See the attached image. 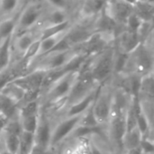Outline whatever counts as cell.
Masks as SVG:
<instances>
[{"label": "cell", "mask_w": 154, "mask_h": 154, "mask_svg": "<svg viewBox=\"0 0 154 154\" xmlns=\"http://www.w3.org/2000/svg\"><path fill=\"white\" fill-rule=\"evenodd\" d=\"M114 45L97 53L87 57L80 69L86 71L90 78L98 85L111 80L114 76Z\"/></svg>", "instance_id": "1"}, {"label": "cell", "mask_w": 154, "mask_h": 154, "mask_svg": "<svg viewBox=\"0 0 154 154\" xmlns=\"http://www.w3.org/2000/svg\"><path fill=\"white\" fill-rule=\"evenodd\" d=\"M153 38L141 43L128 54L126 68L123 74H134L143 77L153 72Z\"/></svg>", "instance_id": "2"}, {"label": "cell", "mask_w": 154, "mask_h": 154, "mask_svg": "<svg viewBox=\"0 0 154 154\" xmlns=\"http://www.w3.org/2000/svg\"><path fill=\"white\" fill-rule=\"evenodd\" d=\"M46 9L47 6L42 0H26L17 14L14 36L38 28Z\"/></svg>", "instance_id": "3"}, {"label": "cell", "mask_w": 154, "mask_h": 154, "mask_svg": "<svg viewBox=\"0 0 154 154\" xmlns=\"http://www.w3.org/2000/svg\"><path fill=\"white\" fill-rule=\"evenodd\" d=\"M79 69L69 70L53 81L41 95L44 94V100L50 105H59L60 103L65 104L74 82L79 75Z\"/></svg>", "instance_id": "4"}, {"label": "cell", "mask_w": 154, "mask_h": 154, "mask_svg": "<svg viewBox=\"0 0 154 154\" xmlns=\"http://www.w3.org/2000/svg\"><path fill=\"white\" fill-rule=\"evenodd\" d=\"M108 82L99 87L95 101L91 106L93 116L100 126H106L112 116L114 89Z\"/></svg>", "instance_id": "5"}, {"label": "cell", "mask_w": 154, "mask_h": 154, "mask_svg": "<svg viewBox=\"0 0 154 154\" xmlns=\"http://www.w3.org/2000/svg\"><path fill=\"white\" fill-rule=\"evenodd\" d=\"M82 116H64L55 125L52 126L49 147L57 148L63 142L69 139L74 131L80 125Z\"/></svg>", "instance_id": "6"}, {"label": "cell", "mask_w": 154, "mask_h": 154, "mask_svg": "<svg viewBox=\"0 0 154 154\" xmlns=\"http://www.w3.org/2000/svg\"><path fill=\"white\" fill-rule=\"evenodd\" d=\"M46 74L47 71L42 69H31L14 78L11 82L22 88L25 94L39 93L41 95Z\"/></svg>", "instance_id": "7"}, {"label": "cell", "mask_w": 154, "mask_h": 154, "mask_svg": "<svg viewBox=\"0 0 154 154\" xmlns=\"http://www.w3.org/2000/svg\"><path fill=\"white\" fill-rule=\"evenodd\" d=\"M39 40H41V29L39 27L14 36L12 38L14 60L21 59L25 51Z\"/></svg>", "instance_id": "8"}, {"label": "cell", "mask_w": 154, "mask_h": 154, "mask_svg": "<svg viewBox=\"0 0 154 154\" xmlns=\"http://www.w3.org/2000/svg\"><path fill=\"white\" fill-rule=\"evenodd\" d=\"M103 10L117 25L125 28L127 18L134 11V6L121 0H107Z\"/></svg>", "instance_id": "9"}, {"label": "cell", "mask_w": 154, "mask_h": 154, "mask_svg": "<svg viewBox=\"0 0 154 154\" xmlns=\"http://www.w3.org/2000/svg\"><path fill=\"white\" fill-rule=\"evenodd\" d=\"M126 109L113 111L109 123L106 125L110 140H112V142L121 149H122V142L126 133V122H125Z\"/></svg>", "instance_id": "10"}, {"label": "cell", "mask_w": 154, "mask_h": 154, "mask_svg": "<svg viewBox=\"0 0 154 154\" xmlns=\"http://www.w3.org/2000/svg\"><path fill=\"white\" fill-rule=\"evenodd\" d=\"M142 42L137 32H130L124 28L116 34L114 42V47L122 53L130 54Z\"/></svg>", "instance_id": "11"}, {"label": "cell", "mask_w": 154, "mask_h": 154, "mask_svg": "<svg viewBox=\"0 0 154 154\" xmlns=\"http://www.w3.org/2000/svg\"><path fill=\"white\" fill-rule=\"evenodd\" d=\"M51 130H52V124L42 107L39 116L38 126L34 133L35 144L43 149H47L50 145Z\"/></svg>", "instance_id": "12"}, {"label": "cell", "mask_w": 154, "mask_h": 154, "mask_svg": "<svg viewBox=\"0 0 154 154\" xmlns=\"http://www.w3.org/2000/svg\"><path fill=\"white\" fill-rule=\"evenodd\" d=\"M73 21V14L67 10L48 8L45 11L44 16L39 25L40 29L62 24Z\"/></svg>", "instance_id": "13"}, {"label": "cell", "mask_w": 154, "mask_h": 154, "mask_svg": "<svg viewBox=\"0 0 154 154\" xmlns=\"http://www.w3.org/2000/svg\"><path fill=\"white\" fill-rule=\"evenodd\" d=\"M101 86V85H100ZM99 86V87H100ZM99 87L93 90L92 92H90L88 95H87L86 97H84L83 98L79 99V101L69 105L66 106V110H65V116H81L84 113H86L93 105L97 90L99 88Z\"/></svg>", "instance_id": "14"}, {"label": "cell", "mask_w": 154, "mask_h": 154, "mask_svg": "<svg viewBox=\"0 0 154 154\" xmlns=\"http://www.w3.org/2000/svg\"><path fill=\"white\" fill-rule=\"evenodd\" d=\"M69 29V28H68L62 32H60L58 33H55L53 35H50L48 37L41 39L40 43H39V51H38V55L36 58L41 57V56L50 52L51 51L54 50L59 45V43L66 37Z\"/></svg>", "instance_id": "15"}, {"label": "cell", "mask_w": 154, "mask_h": 154, "mask_svg": "<svg viewBox=\"0 0 154 154\" xmlns=\"http://www.w3.org/2000/svg\"><path fill=\"white\" fill-rule=\"evenodd\" d=\"M153 72L141 77L138 92V99L153 101L154 95Z\"/></svg>", "instance_id": "16"}, {"label": "cell", "mask_w": 154, "mask_h": 154, "mask_svg": "<svg viewBox=\"0 0 154 154\" xmlns=\"http://www.w3.org/2000/svg\"><path fill=\"white\" fill-rule=\"evenodd\" d=\"M18 104L7 95L0 92V114L8 120L17 117Z\"/></svg>", "instance_id": "17"}, {"label": "cell", "mask_w": 154, "mask_h": 154, "mask_svg": "<svg viewBox=\"0 0 154 154\" xmlns=\"http://www.w3.org/2000/svg\"><path fill=\"white\" fill-rule=\"evenodd\" d=\"M133 12L140 18L142 22L153 23L154 4L146 2L144 0H139L134 5Z\"/></svg>", "instance_id": "18"}, {"label": "cell", "mask_w": 154, "mask_h": 154, "mask_svg": "<svg viewBox=\"0 0 154 154\" xmlns=\"http://www.w3.org/2000/svg\"><path fill=\"white\" fill-rule=\"evenodd\" d=\"M3 142V148L12 154H20L21 151V142L20 134H14L11 132L4 131L1 135V140Z\"/></svg>", "instance_id": "19"}, {"label": "cell", "mask_w": 154, "mask_h": 154, "mask_svg": "<svg viewBox=\"0 0 154 154\" xmlns=\"http://www.w3.org/2000/svg\"><path fill=\"white\" fill-rule=\"evenodd\" d=\"M26 0H0V20L16 14Z\"/></svg>", "instance_id": "20"}, {"label": "cell", "mask_w": 154, "mask_h": 154, "mask_svg": "<svg viewBox=\"0 0 154 154\" xmlns=\"http://www.w3.org/2000/svg\"><path fill=\"white\" fill-rule=\"evenodd\" d=\"M13 60L12 38H7L0 42V72L7 69L12 64Z\"/></svg>", "instance_id": "21"}, {"label": "cell", "mask_w": 154, "mask_h": 154, "mask_svg": "<svg viewBox=\"0 0 154 154\" xmlns=\"http://www.w3.org/2000/svg\"><path fill=\"white\" fill-rule=\"evenodd\" d=\"M143 138V137L142 134L140 133V131L137 129V127L130 131H127L122 142V149L127 152V151L139 148Z\"/></svg>", "instance_id": "22"}, {"label": "cell", "mask_w": 154, "mask_h": 154, "mask_svg": "<svg viewBox=\"0 0 154 154\" xmlns=\"http://www.w3.org/2000/svg\"><path fill=\"white\" fill-rule=\"evenodd\" d=\"M18 13L11 17L0 20V42L7 38H13L16 27V19Z\"/></svg>", "instance_id": "23"}, {"label": "cell", "mask_w": 154, "mask_h": 154, "mask_svg": "<svg viewBox=\"0 0 154 154\" xmlns=\"http://www.w3.org/2000/svg\"><path fill=\"white\" fill-rule=\"evenodd\" d=\"M42 1L48 8L67 10L73 14V18L75 17L76 12L70 0H42Z\"/></svg>", "instance_id": "24"}, {"label": "cell", "mask_w": 154, "mask_h": 154, "mask_svg": "<svg viewBox=\"0 0 154 154\" xmlns=\"http://www.w3.org/2000/svg\"><path fill=\"white\" fill-rule=\"evenodd\" d=\"M39 116H40V114L38 116L24 117V118H21V119L18 118L19 122H20V125H21L22 131L23 132H26V133L34 134L36 129H37V126H38Z\"/></svg>", "instance_id": "25"}, {"label": "cell", "mask_w": 154, "mask_h": 154, "mask_svg": "<svg viewBox=\"0 0 154 154\" xmlns=\"http://www.w3.org/2000/svg\"><path fill=\"white\" fill-rule=\"evenodd\" d=\"M143 22L140 20V18L134 14V12L130 14V16L127 18L125 24V29L128 30L130 32H137L141 23Z\"/></svg>", "instance_id": "26"}, {"label": "cell", "mask_w": 154, "mask_h": 154, "mask_svg": "<svg viewBox=\"0 0 154 154\" xmlns=\"http://www.w3.org/2000/svg\"><path fill=\"white\" fill-rule=\"evenodd\" d=\"M140 149L143 154H153L154 144L152 136L143 137L140 144Z\"/></svg>", "instance_id": "27"}, {"label": "cell", "mask_w": 154, "mask_h": 154, "mask_svg": "<svg viewBox=\"0 0 154 154\" xmlns=\"http://www.w3.org/2000/svg\"><path fill=\"white\" fill-rule=\"evenodd\" d=\"M7 122H8V119L5 118L4 116L0 115V138H1L3 132L5 131V128L7 125Z\"/></svg>", "instance_id": "28"}, {"label": "cell", "mask_w": 154, "mask_h": 154, "mask_svg": "<svg viewBox=\"0 0 154 154\" xmlns=\"http://www.w3.org/2000/svg\"><path fill=\"white\" fill-rule=\"evenodd\" d=\"M44 154H57V148L48 147V148L45 150Z\"/></svg>", "instance_id": "29"}, {"label": "cell", "mask_w": 154, "mask_h": 154, "mask_svg": "<svg viewBox=\"0 0 154 154\" xmlns=\"http://www.w3.org/2000/svg\"><path fill=\"white\" fill-rule=\"evenodd\" d=\"M121 1H123V2H125V3H126V4H129V5H134L139 0H121Z\"/></svg>", "instance_id": "30"}, {"label": "cell", "mask_w": 154, "mask_h": 154, "mask_svg": "<svg viewBox=\"0 0 154 154\" xmlns=\"http://www.w3.org/2000/svg\"><path fill=\"white\" fill-rule=\"evenodd\" d=\"M0 154H12V153H11V152H7L5 149L2 148V149H0Z\"/></svg>", "instance_id": "31"}, {"label": "cell", "mask_w": 154, "mask_h": 154, "mask_svg": "<svg viewBox=\"0 0 154 154\" xmlns=\"http://www.w3.org/2000/svg\"><path fill=\"white\" fill-rule=\"evenodd\" d=\"M146 2H149V3H152V4H154V0H144Z\"/></svg>", "instance_id": "32"}, {"label": "cell", "mask_w": 154, "mask_h": 154, "mask_svg": "<svg viewBox=\"0 0 154 154\" xmlns=\"http://www.w3.org/2000/svg\"><path fill=\"white\" fill-rule=\"evenodd\" d=\"M0 140H1V138H0Z\"/></svg>", "instance_id": "33"}, {"label": "cell", "mask_w": 154, "mask_h": 154, "mask_svg": "<svg viewBox=\"0 0 154 154\" xmlns=\"http://www.w3.org/2000/svg\"><path fill=\"white\" fill-rule=\"evenodd\" d=\"M0 115H1V114H0Z\"/></svg>", "instance_id": "34"}]
</instances>
